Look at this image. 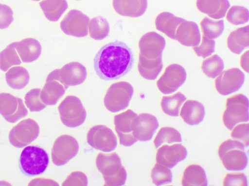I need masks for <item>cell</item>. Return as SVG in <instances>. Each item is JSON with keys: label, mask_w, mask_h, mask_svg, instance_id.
<instances>
[{"label": "cell", "mask_w": 249, "mask_h": 186, "mask_svg": "<svg viewBox=\"0 0 249 186\" xmlns=\"http://www.w3.org/2000/svg\"><path fill=\"white\" fill-rule=\"evenodd\" d=\"M186 99L180 92L172 96H163L161 103L163 112L171 117H178L181 106Z\"/></svg>", "instance_id": "obj_32"}, {"label": "cell", "mask_w": 249, "mask_h": 186, "mask_svg": "<svg viewBox=\"0 0 249 186\" xmlns=\"http://www.w3.org/2000/svg\"><path fill=\"white\" fill-rule=\"evenodd\" d=\"M16 42L11 44L0 52V69L3 72H7L13 65H18L21 63L16 51Z\"/></svg>", "instance_id": "obj_35"}, {"label": "cell", "mask_w": 249, "mask_h": 186, "mask_svg": "<svg viewBox=\"0 0 249 186\" xmlns=\"http://www.w3.org/2000/svg\"><path fill=\"white\" fill-rule=\"evenodd\" d=\"M50 158L45 150L35 146L25 148L20 155L21 170L29 176L42 174L47 170Z\"/></svg>", "instance_id": "obj_4"}, {"label": "cell", "mask_w": 249, "mask_h": 186, "mask_svg": "<svg viewBox=\"0 0 249 186\" xmlns=\"http://www.w3.org/2000/svg\"><path fill=\"white\" fill-rule=\"evenodd\" d=\"M137 116V113L128 109L114 117L115 131L119 135L120 143L124 147H131L137 142L132 129V122Z\"/></svg>", "instance_id": "obj_16"}, {"label": "cell", "mask_w": 249, "mask_h": 186, "mask_svg": "<svg viewBox=\"0 0 249 186\" xmlns=\"http://www.w3.org/2000/svg\"><path fill=\"white\" fill-rule=\"evenodd\" d=\"M184 186H208V180L205 170L198 165H190L184 172L181 181Z\"/></svg>", "instance_id": "obj_30"}, {"label": "cell", "mask_w": 249, "mask_h": 186, "mask_svg": "<svg viewBox=\"0 0 249 186\" xmlns=\"http://www.w3.org/2000/svg\"><path fill=\"white\" fill-rule=\"evenodd\" d=\"M165 39L161 35L155 32L145 33L139 41L140 54L145 58L156 59L162 56L165 48Z\"/></svg>", "instance_id": "obj_18"}, {"label": "cell", "mask_w": 249, "mask_h": 186, "mask_svg": "<svg viewBox=\"0 0 249 186\" xmlns=\"http://www.w3.org/2000/svg\"><path fill=\"white\" fill-rule=\"evenodd\" d=\"M134 63V55L127 44L115 41L106 44L94 59V69L101 79L117 80L125 76Z\"/></svg>", "instance_id": "obj_1"}, {"label": "cell", "mask_w": 249, "mask_h": 186, "mask_svg": "<svg viewBox=\"0 0 249 186\" xmlns=\"http://www.w3.org/2000/svg\"><path fill=\"white\" fill-rule=\"evenodd\" d=\"M96 163L97 169L103 175L105 186H123L125 184L127 172L117 153H99Z\"/></svg>", "instance_id": "obj_2"}, {"label": "cell", "mask_w": 249, "mask_h": 186, "mask_svg": "<svg viewBox=\"0 0 249 186\" xmlns=\"http://www.w3.org/2000/svg\"><path fill=\"white\" fill-rule=\"evenodd\" d=\"M41 90L36 88L30 91L25 96V103L31 112H39L46 108L47 105L44 104L40 97Z\"/></svg>", "instance_id": "obj_40"}, {"label": "cell", "mask_w": 249, "mask_h": 186, "mask_svg": "<svg viewBox=\"0 0 249 186\" xmlns=\"http://www.w3.org/2000/svg\"><path fill=\"white\" fill-rule=\"evenodd\" d=\"M134 90L130 83L121 81L111 85L104 98L105 107L109 111L117 113L128 107Z\"/></svg>", "instance_id": "obj_5"}, {"label": "cell", "mask_w": 249, "mask_h": 186, "mask_svg": "<svg viewBox=\"0 0 249 186\" xmlns=\"http://www.w3.org/2000/svg\"><path fill=\"white\" fill-rule=\"evenodd\" d=\"M90 18L76 10L70 11L61 22V29L65 34L78 38L87 36Z\"/></svg>", "instance_id": "obj_13"}, {"label": "cell", "mask_w": 249, "mask_h": 186, "mask_svg": "<svg viewBox=\"0 0 249 186\" xmlns=\"http://www.w3.org/2000/svg\"><path fill=\"white\" fill-rule=\"evenodd\" d=\"M153 183L157 186L170 184L172 182L173 175L168 167L157 163L151 173Z\"/></svg>", "instance_id": "obj_38"}, {"label": "cell", "mask_w": 249, "mask_h": 186, "mask_svg": "<svg viewBox=\"0 0 249 186\" xmlns=\"http://www.w3.org/2000/svg\"><path fill=\"white\" fill-rule=\"evenodd\" d=\"M16 49L24 63L36 61L42 53L41 44L34 38H26L16 42Z\"/></svg>", "instance_id": "obj_23"}, {"label": "cell", "mask_w": 249, "mask_h": 186, "mask_svg": "<svg viewBox=\"0 0 249 186\" xmlns=\"http://www.w3.org/2000/svg\"><path fill=\"white\" fill-rule=\"evenodd\" d=\"M78 141L70 135H62L57 138L53 145L52 157L53 163L62 166L76 156L79 152Z\"/></svg>", "instance_id": "obj_11"}, {"label": "cell", "mask_w": 249, "mask_h": 186, "mask_svg": "<svg viewBox=\"0 0 249 186\" xmlns=\"http://www.w3.org/2000/svg\"><path fill=\"white\" fill-rule=\"evenodd\" d=\"M199 11L214 19L224 18L230 8L229 0H197Z\"/></svg>", "instance_id": "obj_22"}, {"label": "cell", "mask_w": 249, "mask_h": 186, "mask_svg": "<svg viewBox=\"0 0 249 186\" xmlns=\"http://www.w3.org/2000/svg\"><path fill=\"white\" fill-rule=\"evenodd\" d=\"M0 114L7 122L15 123L27 116L28 110L21 99L8 93H1Z\"/></svg>", "instance_id": "obj_14"}, {"label": "cell", "mask_w": 249, "mask_h": 186, "mask_svg": "<svg viewBox=\"0 0 249 186\" xmlns=\"http://www.w3.org/2000/svg\"><path fill=\"white\" fill-rule=\"evenodd\" d=\"M249 118V100L246 96L239 94L227 99L223 121L229 130H233L239 123L248 122Z\"/></svg>", "instance_id": "obj_6"}, {"label": "cell", "mask_w": 249, "mask_h": 186, "mask_svg": "<svg viewBox=\"0 0 249 186\" xmlns=\"http://www.w3.org/2000/svg\"><path fill=\"white\" fill-rule=\"evenodd\" d=\"M39 6L46 18L53 22L58 21L69 7L66 0H43Z\"/></svg>", "instance_id": "obj_29"}, {"label": "cell", "mask_w": 249, "mask_h": 186, "mask_svg": "<svg viewBox=\"0 0 249 186\" xmlns=\"http://www.w3.org/2000/svg\"><path fill=\"white\" fill-rule=\"evenodd\" d=\"M223 185L225 186H247L248 184L247 176L243 173L227 174Z\"/></svg>", "instance_id": "obj_45"}, {"label": "cell", "mask_w": 249, "mask_h": 186, "mask_svg": "<svg viewBox=\"0 0 249 186\" xmlns=\"http://www.w3.org/2000/svg\"><path fill=\"white\" fill-rule=\"evenodd\" d=\"M8 85L13 89H23L30 81L28 71L22 66H15L9 70L6 74Z\"/></svg>", "instance_id": "obj_31"}, {"label": "cell", "mask_w": 249, "mask_h": 186, "mask_svg": "<svg viewBox=\"0 0 249 186\" xmlns=\"http://www.w3.org/2000/svg\"><path fill=\"white\" fill-rule=\"evenodd\" d=\"M33 1H40V0H33Z\"/></svg>", "instance_id": "obj_47"}, {"label": "cell", "mask_w": 249, "mask_h": 186, "mask_svg": "<svg viewBox=\"0 0 249 186\" xmlns=\"http://www.w3.org/2000/svg\"><path fill=\"white\" fill-rule=\"evenodd\" d=\"M87 141L93 149L104 153L113 152L118 145L117 137L113 131L101 125L90 128L88 133Z\"/></svg>", "instance_id": "obj_10"}, {"label": "cell", "mask_w": 249, "mask_h": 186, "mask_svg": "<svg viewBox=\"0 0 249 186\" xmlns=\"http://www.w3.org/2000/svg\"><path fill=\"white\" fill-rule=\"evenodd\" d=\"M222 164L229 171H241L246 169L248 158L246 147L241 141L228 140L222 143L218 151Z\"/></svg>", "instance_id": "obj_3"}, {"label": "cell", "mask_w": 249, "mask_h": 186, "mask_svg": "<svg viewBox=\"0 0 249 186\" xmlns=\"http://www.w3.org/2000/svg\"><path fill=\"white\" fill-rule=\"evenodd\" d=\"M186 77V70L183 66L178 64L169 65L157 82L158 89L163 94H172L183 85Z\"/></svg>", "instance_id": "obj_12"}, {"label": "cell", "mask_w": 249, "mask_h": 186, "mask_svg": "<svg viewBox=\"0 0 249 186\" xmlns=\"http://www.w3.org/2000/svg\"><path fill=\"white\" fill-rule=\"evenodd\" d=\"M13 20V12L11 7L0 3V29H7Z\"/></svg>", "instance_id": "obj_43"}, {"label": "cell", "mask_w": 249, "mask_h": 186, "mask_svg": "<svg viewBox=\"0 0 249 186\" xmlns=\"http://www.w3.org/2000/svg\"><path fill=\"white\" fill-rule=\"evenodd\" d=\"M113 7L119 15L131 17L143 16L148 8V0H113Z\"/></svg>", "instance_id": "obj_21"}, {"label": "cell", "mask_w": 249, "mask_h": 186, "mask_svg": "<svg viewBox=\"0 0 249 186\" xmlns=\"http://www.w3.org/2000/svg\"><path fill=\"white\" fill-rule=\"evenodd\" d=\"M61 121L68 127L80 126L85 122L87 112L78 97L70 95L62 101L59 106Z\"/></svg>", "instance_id": "obj_7"}, {"label": "cell", "mask_w": 249, "mask_h": 186, "mask_svg": "<svg viewBox=\"0 0 249 186\" xmlns=\"http://www.w3.org/2000/svg\"><path fill=\"white\" fill-rule=\"evenodd\" d=\"M159 127L158 119L153 115L142 113L133 119V135L138 140L149 141L152 139Z\"/></svg>", "instance_id": "obj_17"}, {"label": "cell", "mask_w": 249, "mask_h": 186, "mask_svg": "<svg viewBox=\"0 0 249 186\" xmlns=\"http://www.w3.org/2000/svg\"><path fill=\"white\" fill-rule=\"evenodd\" d=\"M225 68L224 61L217 55H213L203 61L202 69L209 78H215L223 72Z\"/></svg>", "instance_id": "obj_36"}, {"label": "cell", "mask_w": 249, "mask_h": 186, "mask_svg": "<svg viewBox=\"0 0 249 186\" xmlns=\"http://www.w3.org/2000/svg\"><path fill=\"white\" fill-rule=\"evenodd\" d=\"M215 41L203 35L202 41L199 46L194 47V50L199 57L206 59L211 56L215 51Z\"/></svg>", "instance_id": "obj_41"}, {"label": "cell", "mask_w": 249, "mask_h": 186, "mask_svg": "<svg viewBox=\"0 0 249 186\" xmlns=\"http://www.w3.org/2000/svg\"><path fill=\"white\" fill-rule=\"evenodd\" d=\"M245 79V74L238 68L224 71L215 79L216 89L222 95H230L241 89Z\"/></svg>", "instance_id": "obj_15"}, {"label": "cell", "mask_w": 249, "mask_h": 186, "mask_svg": "<svg viewBox=\"0 0 249 186\" xmlns=\"http://www.w3.org/2000/svg\"><path fill=\"white\" fill-rule=\"evenodd\" d=\"M201 26L204 36L211 39L219 38L225 30L224 20H214L208 17L202 20Z\"/></svg>", "instance_id": "obj_34"}, {"label": "cell", "mask_w": 249, "mask_h": 186, "mask_svg": "<svg viewBox=\"0 0 249 186\" xmlns=\"http://www.w3.org/2000/svg\"><path fill=\"white\" fill-rule=\"evenodd\" d=\"M110 31L107 20L102 16L93 17L89 26L90 36L97 41H101L107 37Z\"/></svg>", "instance_id": "obj_33"}, {"label": "cell", "mask_w": 249, "mask_h": 186, "mask_svg": "<svg viewBox=\"0 0 249 186\" xmlns=\"http://www.w3.org/2000/svg\"><path fill=\"white\" fill-rule=\"evenodd\" d=\"M228 11L226 19L231 24L240 25L248 23L249 14L247 8L234 6L231 7Z\"/></svg>", "instance_id": "obj_39"}, {"label": "cell", "mask_w": 249, "mask_h": 186, "mask_svg": "<svg viewBox=\"0 0 249 186\" xmlns=\"http://www.w3.org/2000/svg\"><path fill=\"white\" fill-rule=\"evenodd\" d=\"M39 134L38 124L33 119H25L12 128L9 135V140L13 146L21 148L36 140Z\"/></svg>", "instance_id": "obj_9"}, {"label": "cell", "mask_w": 249, "mask_h": 186, "mask_svg": "<svg viewBox=\"0 0 249 186\" xmlns=\"http://www.w3.org/2000/svg\"><path fill=\"white\" fill-rule=\"evenodd\" d=\"M185 20L170 12L160 13L156 18V29L172 39H176V33L179 25Z\"/></svg>", "instance_id": "obj_25"}, {"label": "cell", "mask_w": 249, "mask_h": 186, "mask_svg": "<svg viewBox=\"0 0 249 186\" xmlns=\"http://www.w3.org/2000/svg\"><path fill=\"white\" fill-rule=\"evenodd\" d=\"M87 77L85 66L77 62H71L60 69H56L48 75L47 78L60 81L68 88L81 85Z\"/></svg>", "instance_id": "obj_8"}, {"label": "cell", "mask_w": 249, "mask_h": 186, "mask_svg": "<svg viewBox=\"0 0 249 186\" xmlns=\"http://www.w3.org/2000/svg\"><path fill=\"white\" fill-rule=\"evenodd\" d=\"M180 115L188 125H198L205 116V108L202 104L197 101L188 100L182 108Z\"/></svg>", "instance_id": "obj_24"}, {"label": "cell", "mask_w": 249, "mask_h": 186, "mask_svg": "<svg viewBox=\"0 0 249 186\" xmlns=\"http://www.w3.org/2000/svg\"><path fill=\"white\" fill-rule=\"evenodd\" d=\"M228 46L231 52L239 55L249 46V26L239 28L231 32L228 39Z\"/></svg>", "instance_id": "obj_28"}, {"label": "cell", "mask_w": 249, "mask_h": 186, "mask_svg": "<svg viewBox=\"0 0 249 186\" xmlns=\"http://www.w3.org/2000/svg\"><path fill=\"white\" fill-rule=\"evenodd\" d=\"M163 68L162 56L156 59L145 58L141 54L139 55L138 69L142 77L148 80H155Z\"/></svg>", "instance_id": "obj_27"}, {"label": "cell", "mask_w": 249, "mask_h": 186, "mask_svg": "<svg viewBox=\"0 0 249 186\" xmlns=\"http://www.w3.org/2000/svg\"><path fill=\"white\" fill-rule=\"evenodd\" d=\"M249 51L244 53L241 57V60L242 67L247 73H249Z\"/></svg>", "instance_id": "obj_46"}, {"label": "cell", "mask_w": 249, "mask_h": 186, "mask_svg": "<svg viewBox=\"0 0 249 186\" xmlns=\"http://www.w3.org/2000/svg\"><path fill=\"white\" fill-rule=\"evenodd\" d=\"M182 142L181 135L175 128L170 127L160 129L154 140L155 148L158 149L164 143L172 144Z\"/></svg>", "instance_id": "obj_37"}, {"label": "cell", "mask_w": 249, "mask_h": 186, "mask_svg": "<svg viewBox=\"0 0 249 186\" xmlns=\"http://www.w3.org/2000/svg\"><path fill=\"white\" fill-rule=\"evenodd\" d=\"M68 90L63 84L54 79L47 78L40 94V97L46 105H55Z\"/></svg>", "instance_id": "obj_26"}, {"label": "cell", "mask_w": 249, "mask_h": 186, "mask_svg": "<svg viewBox=\"0 0 249 186\" xmlns=\"http://www.w3.org/2000/svg\"><path fill=\"white\" fill-rule=\"evenodd\" d=\"M249 123L240 124L234 127L232 132L231 133V137L234 140L241 141L246 147H248L249 144Z\"/></svg>", "instance_id": "obj_42"}, {"label": "cell", "mask_w": 249, "mask_h": 186, "mask_svg": "<svg viewBox=\"0 0 249 186\" xmlns=\"http://www.w3.org/2000/svg\"><path fill=\"white\" fill-rule=\"evenodd\" d=\"M176 40L185 46H198L201 41L199 26L194 21L185 20L177 30Z\"/></svg>", "instance_id": "obj_20"}, {"label": "cell", "mask_w": 249, "mask_h": 186, "mask_svg": "<svg viewBox=\"0 0 249 186\" xmlns=\"http://www.w3.org/2000/svg\"><path fill=\"white\" fill-rule=\"evenodd\" d=\"M87 176L81 171L72 172L62 184L63 186H87Z\"/></svg>", "instance_id": "obj_44"}, {"label": "cell", "mask_w": 249, "mask_h": 186, "mask_svg": "<svg viewBox=\"0 0 249 186\" xmlns=\"http://www.w3.org/2000/svg\"><path fill=\"white\" fill-rule=\"evenodd\" d=\"M187 155L186 149L181 144L171 146L164 145L158 150L156 161L160 165L173 168L178 163L184 161Z\"/></svg>", "instance_id": "obj_19"}]
</instances>
